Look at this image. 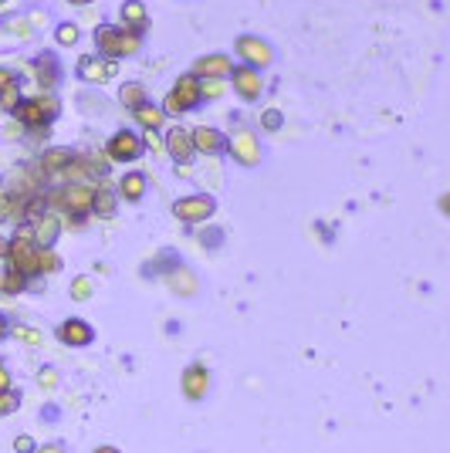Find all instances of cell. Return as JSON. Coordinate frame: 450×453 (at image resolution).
<instances>
[{
  "instance_id": "28",
  "label": "cell",
  "mask_w": 450,
  "mask_h": 453,
  "mask_svg": "<svg viewBox=\"0 0 450 453\" xmlns=\"http://www.w3.org/2000/svg\"><path fill=\"white\" fill-rule=\"evenodd\" d=\"M24 288H28V278L7 267V271H4V291H7V295H17V291H24Z\"/></svg>"
},
{
  "instance_id": "38",
  "label": "cell",
  "mask_w": 450,
  "mask_h": 453,
  "mask_svg": "<svg viewBox=\"0 0 450 453\" xmlns=\"http://www.w3.org/2000/svg\"><path fill=\"white\" fill-rule=\"evenodd\" d=\"M4 389H14V375H11V369L0 362V392Z\"/></svg>"
},
{
  "instance_id": "22",
  "label": "cell",
  "mask_w": 450,
  "mask_h": 453,
  "mask_svg": "<svg viewBox=\"0 0 450 453\" xmlns=\"http://www.w3.org/2000/svg\"><path fill=\"white\" fill-rule=\"evenodd\" d=\"M34 71H38L41 88H51V85L58 81V68H54V58H51V54H41V58H38V64H34Z\"/></svg>"
},
{
  "instance_id": "2",
  "label": "cell",
  "mask_w": 450,
  "mask_h": 453,
  "mask_svg": "<svg viewBox=\"0 0 450 453\" xmlns=\"http://www.w3.org/2000/svg\"><path fill=\"white\" fill-rule=\"evenodd\" d=\"M7 267L24 274V278H34L38 274V247L31 240V230H17L11 240H7Z\"/></svg>"
},
{
  "instance_id": "6",
  "label": "cell",
  "mask_w": 450,
  "mask_h": 453,
  "mask_svg": "<svg viewBox=\"0 0 450 453\" xmlns=\"http://www.w3.org/2000/svg\"><path fill=\"white\" fill-rule=\"evenodd\" d=\"M224 149H227L233 156V163H241V166H258V163H261V139H258L254 132H248V129L233 132Z\"/></svg>"
},
{
  "instance_id": "44",
  "label": "cell",
  "mask_w": 450,
  "mask_h": 453,
  "mask_svg": "<svg viewBox=\"0 0 450 453\" xmlns=\"http://www.w3.org/2000/svg\"><path fill=\"white\" fill-rule=\"evenodd\" d=\"M68 4H78V7H85V4H92V0H68Z\"/></svg>"
},
{
  "instance_id": "40",
  "label": "cell",
  "mask_w": 450,
  "mask_h": 453,
  "mask_svg": "<svg viewBox=\"0 0 450 453\" xmlns=\"http://www.w3.org/2000/svg\"><path fill=\"white\" fill-rule=\"evenodd\" d=\"M11 335V322H7V314H0V342Z\"/></svg>"
},
{
  "instance_id": "39",
  "label": "cell",
  "mask_w": 450,
  "mask_h": 453,
  "mask_svg": "<svg viewBox=\"0 0 450 453\" xmlns=\"http://www.w3.org/2000/svg\"><path fill=\"white\" fill-rule=\"evenodd\" d=\"M34 453H68L62 443H45V447H34Z\"/></svg>"
},
{
  "instance_id": "3",
  "label": "cell",
  "mask_w": 450,
  "mask_h": 453,
  "mask_svg": "<svg viewBox=\"0 0 450 453\" xmlns=\"http://www.w3.org/2000/svg\"><path fill=\"white\" fill-rule=\"evenodd\" d=\"M200 105V78L197 75H180L173 92L163 102V115H183V112Z\"/></svg>"
},
{
  "instance_id": "18",
  "label": "cell",
  "mask_w": 450,
  "mask_h": 453,
  "mask_svg": "<svg viewBox=\"0 0 450 453\" xmlns=\"http://www.w3.org/2000/svg\"><path fill=\"white\" fill-rule=\"evenodd\" d=\"M142 193H146V172L132 170V172H125L122 180H119V196H122V200H129V204H139Z\"/></svg>"
},
{
  "instance_id": "9",
  "label": "cell",
  "mask_w": 450,
  "mask_h": 453,
  "mask_svg": "<svg viewBox=\"0 0 450 453\" xmlns=\"http://www.w3.org/2000/svg\"><path fill=\"white\" fill-rule=\"evenodd\" d=\"M54 204L64 206V210H68V213H75V217H85V213L92 210V189L85 187V183H71V187L58 189Z\"/></svg>"
},
{
  "instance_id": "27",
  "label": "cell",
  "mask_w": 450,
  "mask_h": 453,
  "mask_svg": "<svg viewBox=\"0 0 450 453\" xmlns=\"http://www.w3.org/2000/svg\"><path fill=\"white\" fill-rule=\"evenodd\" d=\"M17 102H21V88H17V78H14L7 88H0V105H4V112H14Z\"/></svg>"
},
{
  "instance_id": "13",
  "label": "cell",
  "mask_w": 450,
  "mask_h": 453,
  "mask_svg": "<svg viewBox=\"0 0 450 453\" xmlns=\"http://www.w3.org/2000/svg\"><path fill=\"white\" fill-rule=\"evenodd\" d=\"M115 75V61L112 58H95V54H85L78 61V78L88 81V85H102L105 78Z\"/></svg>"
},
{
  "instance_id": "10",
  "label": "cell",
  "mask_w": 450,
  "mask_h": 453,
  "mask_svg": "<svg viewBox=\"0 0 450 453\" xmlns=\"http://www.w3.org/2000/svg\"><path fill=\"white\" fill-rule=\"evenodd\" d=\"M237 54L248 61V68H267L271 64V45L261 41V37H254V34H244V37H237Z\"/></svg>"
},
{
  "instance_id": "11",
  "label": "cell",
  "mask_w": 450,
  "mask_h": 453,
  "mask_svg": "<svg viewBox=\"0 0 450 453\" xmlns=\"http://www.w3.org/2000/svg\"><path fill=\"white\" fill-rule=\"evenodd\" d=\"M190 139H193V153H203V156H217L227 146V136L220 129H214V125H197L190 132Z\"/></svg>"
},
{
  "instance_id": "35",
  "label": "cell",
  "mask_w": 450,
  "mask_h": 453,
  "mask_svg": "<svg viewBox=\"0 0 450 453\" xmlns=\"http://www.w3.org/2000/svg\"><path fill=\"white\" fill-rule=\"evenodd\" d=\"M38 386L51 392L54 386H58V372H54V369H41V372H38Z\"/></svg>"
},
{
  "instance_id": "14",
  "label": "cell",
  "mask_w": 450,
  "mask_h": 453,
  "mask_svg": "<svg viewBox=\"0 0 450 453\" xmlns=\"http://www.w3.org/2000/svg\"><path fill=\"white\" fill-rule=\"evenodd\" d=\"M163 146H166V149H170V156L176 159V170H180V166H190V156H193V139H190L187 129L173 125L170 132L163 136Z\"/></svg>"
},
{
  "instance_id": "45",
  "label": "cell",
  "mask_w": 450,
  "mask_h": 453,
  "mask_svg": "<svg viewBox=\"0 0 450 453\" xmlns=\"http://www.w3.org/2000/svg\"><path fill=\"white\" fill-rule=\"evenodd\" d=\"M0 4H7V0H0Z\"/></svg>"
},
{
  "instance_id": "34",
  "label": "cell",
  "mask_w": 450,
  "mask_h": 453,
  "mask_svg": "<svg viewBox=\"0 0 450 453\" xmlns=\"http://www.w3.org/2000/svg\"><path fill=\"white\" fill-rule=\"evenodd\" d=\"M17 335V339H24L28 345H41V331H34V329H28V325H17V329H11Z\"/></svg>"
},
{
  "instance_id": "4",
  "label": "cell",
  "mask_w": 450,
  "mask_h": 453,
  "mask_svg": "<svg viewBox=\"0 0 450 453\" xmlns=\"http://www.w3.org/2000/svg\"><path fill=\"white\" fill-rule=\"evenodd\" d=\"M214 210H217V200L210 193H190V196L173 204V217L183 220V223H207L214 217Z\"/></svg>"
},
{
  "instance_id": "12",
  "label": "cell",
  "mask_w": 450,
  "mask_h": 453,
  "mask_svg": "<svg viewBox=\"0 0 450 453\" xmlns=\"http://www.w3.org/2000/svg\"><path fill=\"white\" fill-rule=\"evenodd\" d=\"M58 339L64 345H71V348H85V345L95 342V329L85 318H68V322L58 325Z\"/></svg>"
},
{
  "instance_id": "1",
  "label": "cell",
  "mask_w": 450,
  "mask_h": 453,
  "mask_svg": "<svg viewBox=\"0 0 450 453\" xmlns=\"http://www.w3.org/2000/svg\"><path fill=\"white\" fill-rule=\"evenodd\" d=\"M95 45L102 51V58H125V54H136L142 47V37L136 31H119V28H109V24H102L98 31H95Z\"/></svg>"
},
{
  "instance_id": "5",
  "label": "cell",
  "mask_w": 450,
  "mask_h": 453,
  "mask_svg": "<svg viewBox=\"0 0 450 453\" xmlns=\"http://www.w3.org/2000/svg\"><path fill=\"white\" fill-rule=\"evenodd\" d=\"M54 112H58L54 98L38 95V98H21L11 115H17V122H24V125H47L51 119H54Z\"/></svg>"
},
{
  "instance_id": "41",
  "label": "cell",
  "mask_w": 450,
  "mask_h": 453,
  "mask_svg": "<svg viewBox=\"0 0 450 453\" xmlns=\"http://www.w3.org/2000/svg\"><path fill=\"white\" fill-rule=\"evenodd\" d=\"M14 81V71H7V68H0V88H7Z\"/></svg>"
},
{
  "instance_id": "19",
  "label": "cell",
  "mask_w": 450,
  "mask_h": 453,
  "mask_svg": "<svg viewBox=\"0 0 450 453\" xmlns=\"http://www.w3.org/2000/svg\"><path fill=\"white\" fill-rule=\"evenodd\" d=\"M119 17H122L125 28H132V31L139 34L142 28H146V20H149V11H146V4H142V0H125L122 11H119Z\"/></svg>"
},
{
  "instance_id": "42",
  "label": "cell",
  "mask_w": 450,
  "mask_h": 453,
  "mask_svg": "<svg viewBox=\"0 0 450 453\" xmlns=\"http://www.w3.org/2000/svg\"><path fill=\"white\" fill-rule=\"evenodd\" d=\"M92 453H122V450H119V447H95Z\"/></svg>"
},
{
  "instance_id": "31",
  "label": "cell",
  "mask_w": 450,
  "mask_h": 453,
  "mask_svg": "<svg viewBox=\"0 0 450 453\" xmlns=\"http://www.w3.org/2000/svg\"><path fill=\"white\" fill-rule=\"evenodd\" d=\"M261 125L267 129V132H278L281 125H284V115H281L278 109H267V112L261 115Z\"/></svg>"
},
{
  "instance_id": "25",
  "label": "cell",
  "mask_w": 450,
  "mask_h": 453,
  "mask_svg": "<svg viewBox=\"0 0 450 453\" xmlns=\"http://www.w3.org/2000/svg\"><path fill=\"white\" fill-rule=\"evenodd\" d=\"M119 102H122L125 109L132 112L136 105H142V102H146V88H142V85H136V81H132V85H122V92H119Z\"/></svg>"
},
{
  "instance_id": "32",
  "label": "cell",
  "mask_w": 450,
  "mask_h": 453,
  "mask_svg": "<svg viewBox=\"0 0 450 453\" xmlns=\"http://www.w3.org/2000/svg\"><path fill=\"white\" fill-rule=\"evenodd\" d=\"M187 274L190 271H173V288H176V291H180V288H183V295H193V291H197V284L193 281H187Z\"/></svg>"
},
{
  "instance_id": "17",
  "label": "cell",
  "mask_w": 450,
  "mask_h": 453,
  "mask_svg": "<svg viewBox=\"0 0 450 453\" xmlns=\"http://www.w3.org/2000/svg\"><path fill=\"white\" fill-rule=\"evenodd\" d=\"M231 68H233V61L227 54H207V58H197L193 75H197V78H227Z\"/></svg>"
},
{
  "instance_id": "7",
  "label": "cell",
  "mask_w": 450,
  "mask_h": 453,
  "mask_svg": "<svg viewBox=\"0 0 450 453\" xmlns=\"http://www.w3.org/2000/svg\"><path fill=\"white\" fill-rule=\"evenodd\" d=\"M142 149H146L142 136L132 129H119L109 139V159H115V163H132V159L142 156Z\"/></svg>"
},
{
  "instance_id": "29",
  "label": "cell",
  "mask_w": 450,
  "mask_h": 453,
  "mask_svg": "<svg viewBox=\"0 0 450 453\" xmlns=\"http://www.w3.org/2000/svg\"><path fill=\"white\" fill-rule=\"evenodd\" d=\"M17 406H21V392H17V389H4V392H0V420H4V416H11Z\"/></svg>"
},
{
  "instance_id": "8",
  "label": "cell",
  "mask_w": 450,
  "mask_h": 453,
  "mask_svg": "<svg viewBox=\"0 0 450 453\" xmlns=\"http://www.w3.org/2000/svg\"><path fill=\"white\" fill-rule=\"evenodd\" d=\"M210 369L207 365H200V362H193V365H187L183 369V379H180V386H183V396H187L190 403H200V399H207V392H210Z\"/></svg>"
},
{
  "instance_id": "23",
  "label": "cell",
  "mask_w": 450,
  "mask_h": 453,
  "mask_svg": "<svg viewBox=\"0 0 450 453\" xmlns=\"http://www.w3.org/2000/svg\"><path fill=\"white\" fill-rule=\"evenodd\" d=\"M92 210L98 217H112L115 213V193L112 189H92Z\"/></svg>"
},
{
  "instance_id": "33",
  "label": "cell",
  "mask_w": 450,
  "mask_h": 453,
  "mask_svg": "<svg viewBox=\"0 0 450 453\" xmlns=\"http://www.w3.org/2000/svg\"><path fill=\"white\" fill-rule=\"evenodd\" d=\"M54 37H58V45H75L78 41V24H62Z\"/></svg>"
},
{
  "instance_id": "24",
  "label": "cell",
  "mask_w": 450,
  "mask_h": 453,
  "mask_svg": "<svg viewBox=\"0 0 450 453\" xmlns=\"http://www.w3.org/2000/svg\"><path fill=\"white\" fill-rule=\"evenodd\" d=\"M62 271V257L54 254V247H38V274H54Z\"/></svg>"
},
{
  "instance_id": "26",
  "label": "cell",
  "mask_w": 450,
  "mask_h": 453,
  "mask_svg": "<svg viewBox=\"0 0 450 453\" xmlns=\"http://www.w3.org/2000/svg\"><path fill=\"white\" fill-rule=\"evenodd\" d=\"M92 291H95V281L88 278V274H81V278H75V281H71V298H75V301H88V298H92Z\"/></svg>"
},
{
  "instance_id": "21",
  "label": "cell",
  "mask_w": 450,
  "mask_h": 453,
  "mask_svg": "<svg viewBox=\"0 0 450 453\" xmlns=\"http://www.w3.org/2000/svg\"><path fill=\"white\" fill-rule=\"evenodd\" d=\"M132 115H136V122H139L142 129H159V125L166 122V115H163V109H156V105H149V102H142V105H136V109H132Z\"/></svg>"
},
{
  "instance_id": "43",
  "label": "cell",
  "mask_w": 450,
  "mask_h": 453,
  "mask_svg": "<svg viewBox=\"0 0 450 453\" xmlns=\"http://www.w3.org/2000/svg\"><path fill=\"white\" fill-rule=\"evenodd\" d=\"M4 254H7V240L0 237V257H4Z\"/></svg>"
},
{
  "instance_id": "36",
  "label": "cell",
  "mask_w": 450,
  "mask_h": 453,
  "mask_svg": "<svg viewBox=\"0 0 450 453\" xmlns=\"http://www.w3.org/2000/svg\"><path fill=\"white\" fill-rule=\"evenodd\" d=\"M142 146H149L153 153H159V149H163V139H159V129H146V132H142Z\"/></svg>"
},
{
  "instance_id": "15",
  "label": "cell",
  "mask_w": 450,
  "mask_h": 453,
  "mask_svg": "<svg viewBox=\"0 0 450 453\" xmlns=\"http://www.w3.org/2000/svg\"><path fill=\"white\" fill-rule=\"evenodd\" d=\"M231 78H233V88H237V95L241 98H248V102H254V98H261L264 85H261V75H258V68H231Z\"/></svg>"
},
{
  "instance_id": "30",
  "label": "cell",
  "mask_w": 450,
  "mask_h": 453,
  "mask_svg": "<svg viewBox=\"0 0 450 453\" xmlns=\"http://www.w3.org/2000/svg\"><path fill=\"white\" fill-rule=\"evenodd\" d=\"M227 92V85H220V78H200V98H220Z\"/></svg>"
},
{
  "instance_id": "20",
  "label": "cell",
  "mask_w": 450,
  "mask_h": 453,
  "mask_svg": "<svg viewBox=\"0 0 450 453\" xmlns=\"http://www.w3.org/2000/svg\"><path fill=\"white\" fill-rule=\"evenodd\" d=\"M75 163V153L71 149H64V146H58V149H47L45 156H41V170L45 172H62L68 170Z\"/></svg>"
},
{
  "instance_id": "16",
  "label": "cell",
  "mask_w": 450,
  "mask_h": 453,
  "mask_svg": "<svg viewBox=\"0 0 450 453\" xmlns=\"http://www.w3.org/2000/svg\"><path fill=\"white\" fill-rule=\"evenodd\" d=\"M58 237H62V220L58 217L41 213V217L34 220V227H31L34 247H54V244H58Z\"/></svg>"
},
{
  "instance_id": "37",
  "label": "cell",
  "mask_w": 450,
  "mask_h": 453,
  "mask_svg": "<svg viewBox=\"0 0 450 453\" xmlns=\"http://www.w3.org/2000/svg\"><path fill=\"white\" fill-rule=\"evenodd\" d=\"M34 447H38V443H34L31 437H17L14 440V453H34Z\"/></svg>"
}]
</instances>
